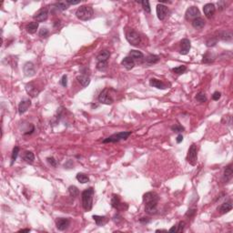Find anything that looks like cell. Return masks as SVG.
<instances>
[{
  "instance_id": "cell-14",
  "label": "cell",
  "mask_w": 233,
  "mask_h": 233,
  "mask_svg": "<svg viewBox=\"0 0 233 233\" xmlns=\"http://www.w3.org/2000/svg\"><path fill=\"white\" fill-rule=\"evenodd\" d=\"M26 90L28 92V94L32 97V98H36L39 94L40 90L34 85V83H28L26 85Z\"/></svg>"
},
{
  "instance_id": "cell-29",
  "label": "cell",
  "mask_w": 233,
  "mask_h": 233,
  "mask_svg": "<svg viewBox=\"0 0 233 233\" xmlns=\"http://www.w3.org/2000/svg\"><path fill=\"white\" fill-rule=\"evenodd\" d=\"M24 160L28 163V164H32L35 160V156H34V153L31 152V151H26L25 154H24V157H23Z\"/></svg>"
},
{
  "instance_id": "cell-4",
  "label": "cell",
  "mask_w": 233,
  "mask_h": 233,
  "mask_svg": "<svg viewBox=\"0 0 233 233\" xmlns=\"http://www.w3.org/2000/svg\"><path fill=\"white\" fill-rule=\"evenodd\" d=\"M130 135H131V131H122V132L115 133V134L109 136V138H107L106 139H104L103 143H112V142H118L123 139L125 140Z\"/></svg>"
},
{
  "instance_id": "cell-18",
  "label": "cell",
  "mask_w": 233,
  "mask_h": 233,
  "mask_svg": "<svg viewBox=\"0 0 233 233\" xmlns=\"http://www.w3.org/2000/svg\"><path fill=\"white\" fill-rule=\"evenodd\" d=\"M233 176V171H232V165L230 164L229 166L226 167L225 170H224V175H223V179H224V181L226 183L230 182Z\"/></svg>"
},
{
  "instance_id": "cell-33",
  "label": "cell",
  "mask_w": 233,
  "mask_h": 233,
  "mask_svg": "<svg viewBox=\"0 0 233 233\" xmlns=\"http://www.w3.org/2000/svg\"><path fill=\"white\" fill-rule=\"evenodd\" d=\"M68 193L71 197L75 198V197H78L79 195V190H78V189L76 186H70L68 188Z\"/></svg>"
},
{
  "instance_id": "cell-9",
  "label": "cell",
  "mask_w": 233,
  "mask_h": 233,
  "mask_svg": "<svg viewBox=\"0 0 233 233\" xmlns=\"http://www.w3.org/2000/svg\"><path fill=\"white\" fill-rule=\"evenodd\" d=\"M199 16V10L197 6H190L187 9L185 17L186 19L190 20V19H195L197 17H198Z\"/></svg>"
},
{
  "instance_id": "cell-13",
  "label": "cell",
  "mask_w": 233,
  "mask_h": 233,
  "mask_svg": "<svg viewBox=\"0 0 233 233\" xmlns=\"http://www.w3.org/2000/svg\"><path fill=\"white\" fill-rule=\"evenodd\" d=\"M23 70H24V73L27 77H32L35 75L36 73V68H35V66L33 63L31 62H27L25 65H24V68H23Z\"/></svg>"
},
{
  "instance_id": "cell-40",
  "label": "cell",
  "mask_w": 233,
  "mask_h": 233,
  "mask_svg": "<svg viewBox=\"0 0 233 233\" xmlns=\"http://www.w3.org/2000/svg\"><path fill=\"white\" fill-rule=\"evenodd\" d=\"M214 60V58L211 57V55L209 53H206L203 56V59H202V63H211Z\"/></svg>"
},
{
  "instance_id": "cell-25",
  "label": "cell",
  "mask_w": 233,
  "mask_h": 233,
  "mask_svg": "<svg viewBox=\"0 0 233 233\" xmlns=\"http://www.w3.org/2000/svg\"><path fill=\"white\" fill-rule=\"evenodd\" d=\"M129 57H132L134 59V61L135 60H138V61L142 60L144 58V55L139 50H131L130 53H129Z\"/></svg>"
},
{
  "instance_id": "cell-31",
  "label": "cell",
  "mask_w": 233,
  "mask_h": 233,
  "mask_svg": "<svg viewBox=\"0 0 233 233\" xmlns=\"http://www.w3.org/2000/svg\"><path fill=\"white\" fill-rule=\"evenodd\" d=\"M145 61L149 64H155L159 61V57L156 56V55H150L146 57Z\"/></svg>"
},
{
  "instance_id": "cell-41",
  "label": "cell",
  "mask_w": 233,
  "mask_h": 233,
  "mask_svg": "<svg viewBox=\"0 0 233 233\" xmlns=\"http://www.w3.org/2000/svg\"><path fill=\"white\" fill-rule=\"evenodd\" d=\"M48 35H49V31H48L47 28H43L40 29V31H39V37H40V38H42V39H46V38L48 37Z\"/></svg>"
},
{
  "instance_id": "cell-19",
  "label": "cell",
  "mask_w": 233,
  "mask_h": 233,
  "mask_svg": "<svg viewBox=\"0 0 233 233\" xmlns=\"http://www.w3.org/2000/svg\"><path fill=\"white\" fill-rule=\"evenodd\" d=\"M219 209H220L221 214H225V213H228L229 211H231L232 209V202H231V200L225 201L223 204H221V206L220 207Z\"/></svg>"
},
{
  "instance_id": "cell-17",
  "label": "cell",
  "mask_w": 233,
  "mask_h": 233,
  "mask_svg": "<svg viewBox=\"0 0 233 233\" xmlns=\"http://www.w3.org/2000/svg\"><path fill=\"white\" fill-rule=\"evenodd\" d=\"M121 65L128 70L132 69L135 67V61L132 57H126L125 58H123V60L121 61Z\"/></svg>"
},
{
  "instance_id": "cell-35",
  "label": "cell",
  "mask_w": 233,
  "mask_h": 233,
  "mask_svg": "<svg viewBox=\"0 0 233 233\" xmlns=\"http://www.w3.org/2000/svg\"><path fill=\"white\" fill-rule=\"evenodd\" d=\"M18 153H19V148L18 147H15L13 149V151H12V157H11V166L14 164V162L16 161L17 156H18Z\"/></svg>"
},
{
  "instance_id": "cell-39",
  "label": "cell",
  "mask_w": 233,
  "mask_h": 233,
  "mask_svg": "<svg viewBox=\"0 0 233 233\" xmlns=\"http://www.w3.org/2000/svg\"><path fill=\"white\" fill-rule=\"evenodd\" d=\"M140 3H141V5H142V7H143L144 11H145L146 13H150L151 8H150V2L147 1V0H144V1H141Z\"/></svg>"
},
{
  "instance_id": "cell-24",
  "label": "cell",
  "mask_w": 233,
  "mask_h": 233,
  "mask_svg": "<svg viewBox=\"0 0 233 233\" xmlns=\"http://www.w3.org/2000/svg\"><path fill=\"white\" fill-rule=\"evenodd\" d=\"M185 228V222L184 221H179L177 225L173 226L171 229H169V232H182Z\"/></svg>"
},
{
  "instance_id": "cell-7",
  "label": "cell",
  "mask_w": 233,
  "mask_h": 233,
  "mask_svg": "<svg viewBox=\"0 0 233 233\" xmlns=\"http://www.w3.org/2000/svg\"><path fill=\"white\" fill-rule=\"evenodd\" d=\"M198 150H197V146L196 144H192L188 151V155H187V160L188 162L192 165V166H195L196 163H197V160H198Z\"/></svg>"
},
{
  "instance_id": "cell-3",
  "label": "cell",
  "mask_w": 233,
  "mask_h": 233,
  "mask_svg": "<svg viewBox=\"0 0 233 233\" xmlns=\"http://www.w3.org/2000/svg\"><path fill=\"white\" fill-rule=\"evenodd\" d=\"M93 15H94L93 8L88 6H82L78 7L77 12H76L77 17L83 21L91 19L93 17Z\"/></svg>"
},
{
  "instance_id": "cell-43",
  "label": "cell",
  "mask_w": 233,
  "mask_h": 233,
  "mask_svg": "<svg viewBox=\"0 0 233 233\" xmlns=\"http://www.w3.org/2000/svg\"><path fill=\"white\" fill-rule=\"evenodd\" d=\"M46 160H47V162H48L51 166H53V167H57V160H56L53 157H47V158H46Z\"/></svg>"
},
{
  "instance_id": "cell-51",
  "label": "cell",
  "mask_w": 233,
  "mask_h": 233,
  "mask_svg": "<svg viewBox=\"0 0 233 233\" xmlns=\"http://www.w3.org/2000/svg\"><path fill=\"white\" fill-rule=\"evenodd\" d=\"M148 218H141L140 220H139V221L140 222H142V223H148V222H150V220H147Z\"/></svg>"
},
{
  "instance_id": "cell-2",
  "label": "cell",
  "mask_w": 233,
  "mask_h": 233,
  "mask_svg": "<svg viewBox=\"0 0 233 233\" xmlns=\"http://www.w3.org/2000/svg\"><path fill=\"white\" fill-rule=\"evenodd\" d=\"M93 196H94V189L92 187L85 190L81 193L82 206L86 211L91 210L93 207Z\"/></svg>"
},
{
  "instance_id": "cell-5",
  "label": "cell",
  "mask_w": 233,
  "mask_h": 233,
  "mask_svg": "<svg viewBox=\"0 0 233 233\" xmlns=\"http://www.w3.org/2000/svg\"><path fill=\"white\" fill-rule=\"evenodd\" d=\"M126 39L128 41V43L131 44L132 46H139L141 42L139 34L131 28H129L126 31Z\"/></svg>"
},
{
  "instance_id": "cell-22",
  "label": "cell",
  "mask_w": 233,
  "mask_h": 233,
  "mask_svg": "<svg viewBox=\"0 0 233 233\" xmlns=\"http://www.w3.org/2000/svg\"><path fill=\"white\" fill-rule=\"evenodd\" d=\"M77 79H78V81L80 83V85H81L83 87H87V86L89 85V83H90V78H89V77H87L86 74L78 76V77H77Z\"/></svg>"
},
{
  "instance_id": "cell-50",
  "label": "cell",
  "mask_w": 233,
  "mask_h": 233,
  "mask_svg": "<svg viewBox=\"0 0 233 233\" xmlns=\"http://www.w3.org/2000/svg\"><path fill=\"white\" fill-rule=\"evenodd\" d=\"M80 3V1H67V4L68 5H78Z\"/></svg>"
},
{
  "instance_id": "cell-47",
  "label": "cell",
  "mask_w": 233,
  "mask_h": 233,
  "mask_svg": "<svg viewBox=\"0 0 233 233\" xmlns=\"http://www.w3.org/2000/svg\"><path fill=\"white\" fill-rule=\"evenodd\" d=\"M196 211H197V210H196L195 209H189V210H188V212L186 213V216H187V217H190H190H193L195 214H196Z\"/></svg>"
},
{
  "instance_id": "cell-32",
  "label": "cell",
  "mask_w": 233,
  "mask_h": 233,
  "mask_svg": "<svg viewBox=\"0 0 233 233\" xmlns=\"http://www.w3.org/2000/svg\"><path fill=\"white\" fill-rule=\"evenodd\" d=\"M220 39L223 41H231L232 39V33L231 31H225L220 34Z\"/></svg>"
},
{
  "instance_id": "cell-30",
  "label": "cell",
  "mask_w": 233,
  "mask_h": 233,
  "mask_svg": "<svg viewBox=\"0 0 233 233\" xmlns=\"http://www.w3.org/2000/svg\"><path fill=\"white\" fill-rule=\"evenodd\" d=\"M77 179L80 183L82 184H85V183H87L89 181V178L87 174L85 173H78L77 175Z\"/></svg>"
},
{
  "instance_id": "cell-34",
  "label": "cell",
  "mask_w": 233,
  "mask_h": 233,
  "mask_svg": "<svg viewBox=\"0 0 233 233\" xmlns=\"http://www.w3.org/2000/svg\"><path fill=\"white\" fill-rule=\"evenodd\" d=\"M54 6L57 10L63 11V10H66L68 8V4H67V2H58V3H56L54 5Z\"/></svg>"
},
{
  "instance_id": "cell-52",
  "label": "cell",
  "mask_w": 233,
  "mask_h": 233,
  "mask_svg": "<svg viewBox=\"0 0 233 233\" xmlns=\"http://www.w3.org/2000/svg\"><path fill=\"white\" fill-rule=\"evenodd\" d=\"M29 231H30L29 229H25V230H20L19 231V232H29Z\"/></svg>"
},
{
  "instance_id": "cell-48",
  "label": "cell",
  "mask_w": 233,
  "mask_h": 233,
  "mask_svg": "<svg viewBox=\"0 0 233 233\" xmlns=\"http://www.w3.org/2000/svg\"><path fill=\"white\" fill-rule=\"evenodd\" d=\"M218 6H219V9L222 10L226 7V2L225 1H220V2H218Z\"/></svg>"
},
{
  "instance_id": "cell-20",
  "label": "cell",
  "mask_w": 233,
  "mask_h": 233,
  "mask_svg": "<svg viewBox=\"0 0 233 233\" xmlns=\"http://www.w3.org/2000/svg\"><path fill=\"white\" fill-rule=\"evenodd\" d=\"M93 219L96 222V224L98 226H104L105 224H107V222L109 221V219L105 216H98V215H94Z\"/></svg>"
},
{
  "instance_id": "cell-28",
  "label": "cell",
  "mask_w": 233,
  "mask_h": 233,
  "mask_svg": "<svg viewBox=\"0 0 233 233\" xmlns=\"http://www.w3.org/2000/svg\"><path fill=\"white\" fill-rule=\"evenodd\" d=\"M204 26H205V21L201 17H199L193 19V21H192V27L194 28H196V29H200Z\"/></svg>"
},
{
  "instance_id": "cell-44",
  "label": "cell",
  "mask_w": 233,
  "mask_h": 233,
  "mask_svg": "<svg viewBox=\"0 0 233 233\" xmlns=\"http://www.w3.org/2000/svg\"><path fill=\"white\" fill-rule=\"evenodd\" d=\"M217 44V39H209L207 41V46H213Z\"/></svg>"
},
{
  "instance_id": "cell-16",
  "label": "cell",
  "mask_w": 233,
  "mask_h": 233,
  "mask_svg": "<svg viewBox=\"0 0 233 233\" xmlns=\"http://www.w3.org/2000/svg\"><path fill=\"white\" fill-rule=\"evenodd\" d=\"M30 106H31V101L29 99H28V98L23 99L19 103V105H18V112H19V114H24L25 112H27Z\"/></svg>"
},
{
  "instance_id": "cell-10",
  "label": "cell",
  "mask_w": 233,
  "mask_h": 233,
  "mask_svg": "<svg viewBox=\"0 0 233 233\" xmlns=\"http://www.w3.org/2000/svg\"><path fill=\"white\" fill-rule=\"evenodd\" d=\"M215 11H216V7H215V5H214V4L208 3V4H206V5L203 6L204 15H205L208 18H211V17L214 16Z\"/></svg>"
},
{
  "instance_id": "cell-1",
  "label": "cell",
  "mask_w": 233,
  "mask_h": 233,
  "mask_svg": "<svg viewBox=\"0 0 233 233\" xmlns=\"http://www.w3.org/2000/svg\"><path fill=\"white\" fill-rule=\"evenodd\" d=\"M158 195L156 192H148L143 196V201L145 203V211L150 214V215H153L156 214L157 209V202H158Z\"/></svg>"
},
{
  "instance_id": "cell-36",
  "label": "cell",
  "mask_w": 233,
  "mask_h": 233,
  "mask_svg": "<svg viewBox=\"0 0 233 233\" xmlns=\"http://www.w3.org/2000/svg\"><path fill=\"white\" fill-rule=\"evenodd\" d=\"M108 68V61H98L97 68L99 71H104Z\"/></svg>"
},
{
  "instance_id": "cell-49",
  "label": "cell",
  "mask_w": 233,
  "mask_h": 233,
  "mask_svg": "<svg viewBox=\"0 0 233 233\" xmlns=\"http://www.w3.org/2000/svg\"><path fill=\"white\" fill-rule=\"evenodd\" d=\"M183 141V136L181 135V134H179L178 137H177V142L178 143H180V142H182Z\"/></svg>"
},
{
  "instance_id": "cell-23",
  "label": "cell",
  "mask_w": 233,
  "mask_h": 233,
  "mask_svg": "<svg viewBox=\"0 0 233 233\" xmlns=\"http://www.w3.org/2000/svg\"><path fill=\"white\" fill-rule=\"evenodd\" d=\"M38 28H39V23H38L37 21L31 22V23H29L28 25H27V27H26L27 32L29 33V34H34V33H36Z\"/></svg>"
},
{
  "instance_id": "cell-12",
  "label": "cell",
  "mask_w": 233,
  "mask_h": 233,
  "mask_svg": "<svg viewBox=\"0 0 233 233\" xmlns=\"http://www.w3.org/2000/svg\"><path fill=\"white\" fill-rule=\"evenodd\" d=\"M69 220L68 219H65V218H59L56 221V226H57V229L60 231H63L65 230H67L69 226Z\"/></svg>"
},
{
  "instance_id": "cell-46",
  "label": "cell",
  "mask_w": 233,
  "mask_h": 233,
  "mask_svg": "<svg viewBox=\"0 0 233 233\" xmlns=\"http://www.w3.org/2000/svg\"><path fill=\"white\" fill-rule=\"evenodd\" d=\"M60 84H61L63 87H67V85H68V77H67L66 75H64V76L61 78Z\"/></svg>"
},
{
  "instance_id": "cell-6",
  "label": "cell",
  "mask_w": 233,
  "mask_h": 233,
  "mask_svg": "<svg viewBox=\"0 0 233 233\" xmlns=\"http://www.w3.org/2000/svg\"><path fill=\"white\" fill-rule=\"evenodd\" d=\"M98 101L105 105H110L114 102V99L111 97L109 88H105L100 92V94L98 95Z\"/></svg>"
},
{
  "instance_id": "cell-42",
  "label": "cell",
  "mask_w": 233,
  "mask_h": 233,
  "mask_svg": "<svg viewBox=\"0 0 233 233\" xmlns=\"http://www.w3.org/2000/svg\"><path fill=\"white\" fill-rule=\"evenodd\" d=\"M171 129L174 131V132H182V131H184V128L182 127V126H180V125H175V126H173L172 128H171Z\"/></svg>"
},
{
  "instance_id": "cell-8",
  "label": "cell",
  "mask_w": 233,
  "mask_h": 233,
  "mask_svg": "<svg viewBox=\"0 0 233 233\" xmlns=\"http://www.w3.org/2000/svg\"><path fill=\"white\" fill-rule=\"evenodd\" d=\"M47 17H48V9L46 7H42L41 9H39V11L35 14L34 18L39 23V22L46 21L47 19Z\"/></svg>"
},
{
  "instance_id": "cell-27",
  "label": "cell",
  "mask_w": 233,
  "mask_h": 233,
  "mask_svg": "<svg viewBox=\"0 0 233 233\" xmlns=\"http://www.w3.org/2000/svg\"><path fill=\"white\" fill-rule=\"evenodd\" d=\"M111 206L115 209H119L121 206H123V204L121 203L120 201V198L116 194L112 195V198H111Z\"/></svg>"
},
{
  "instance_id": "cell-45",
  "label": "cell",
  "mask_w": 233,
  "mask_h": 233,
  "mask_svg": "<svg viewBox=\"0 0 233 233\" xmlns=\"http://www.w3.org/2000/svg\"><path fill=\"white\" fill-rule=\"evenodd\" d=\"M220 97H221L220 92L216 91V92H214V93H213V95H212V99H213V100H215V101H217V100H219V99L220 98Z\"/></svg>"
},
{
  "instance_id": "cell-15",
  "label": "cell",
  "mask_w": 233,
  "mask_h": 233,
  "mask_svg": "<svg viewBox=\"0 0 233 233\" xmlns=\"http://www.w3.org/2000/svg\"><path fill=\"white\" fill-rule=\"evenodd\" d=\"M190 50V41L188 39H184L180 42V54L187 55Z\"/></svg>"
},
{
  "instance_id": "cell-21",
  "label": "cell",
  "mask_w": 233,
  "mask_h": 233,
  "mask_svg": "<svg viewBox=\"0 0 233 233\" xmlns=\"http://www.w3.org/2000/svg\"><path fill=\"white\" fill-rule=\"evenodd\" d=\"M150 85L151 87H154L158 88V89H165L166 88V85L162 81H160V80H158L157 78H151L150 80Z\"/></svg>"
},
{
  "instance_id": "cell-38",
  "label": "cell",
  "mask_w": 233,
  "mask_h": 233,
  "mask_svg": "<svg viewBox=\"0 0 233 233\" xmlns=\"http://www.w3.org/2000/svg\"><path fill=\"white\" fill-rule=\"evenodd\" d=\"M186 70H187L186 66H179V67H177V68H172V71H173L174 73H176V74H179V75L184 73Z\"/></svg>"
},
{
  "instance_id": "cell-53",
  "label": "cell",
  "mask_w": 233,
  "mask_h": 233,
  "mask_svg": "<svg viewBox=\"0 0 233 233\" xmlns=\"http://www.w3.org/2000/svg\"><path fill=\"white\" fill-rule=\"evenodd\" d=\"M156 232H167L166 230H157Z\"/></svg>"
},
{
  "instance_id": "cell-37",
  "label": "cell",
  "mask_w": 233,
  "mask_h": 233,
  "mask_svg": "<svg viewBox=\"0 0 233 233\" xmlns=\"http://www.w3.org/2000/svg\"><path fill=\"white\" fill-rule=\"evenodd\" d=\"M196 99H197V101H198V102H200V103H204V102H206V101H207V97H206L205 93H203V92H199V93H198V94H197V96H196Z\"/></svg>"
},
{
  "instance_id": "cell-26",
  "label": "cell",
  "mask_w": 233,
  "mask_h": 233,
  "mask_svg": "<svg viewBox=\"0 0 233 233\" xmlns=\"http://www.w3.org/2000/svg\"><path fill=\"white\" fill-rule=\"evenodd\" d=\"M110 57V53L108 50H103L101 51L98 56H97V60L98 61H108V59Z\"/></svg>"
},
{
  "instance_id": "cell-11",
  "label": "cell",
  "mask_w": 233,
  "mask_h": 233,
  "mask_svg": "<svg viewBox=\"0 0 233 233\" xmlns=\"http://www.w3.org/2000/svg\"><path fill=\"white\" fill-rule=\"evenodd\" d=\"M156 11H157V16L158 17L159 20H164L167 17V14H168V7L162 4H158L157 6V8H156Z\"/></svg>"
}]
</instances>
